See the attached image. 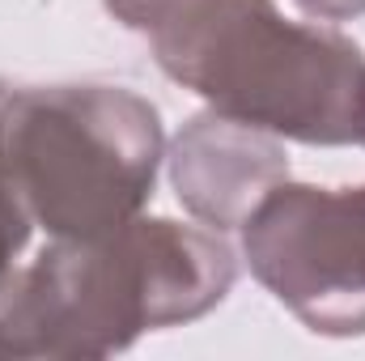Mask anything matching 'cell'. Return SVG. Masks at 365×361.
Returning a JSON list of instances; mask_svg holds the SVG:
<instances>
[{"label": "cell", "mask_w": 365, "mask_h": 361, "mask_svg": "<svg viewBox=\"0 0 365 361\" xmlns=\"http://www.w3.org/2000/svg\"><path fill=\"white\" fill-rule=\"evenodd\" d=\"M170 183L179 204L208 230H242L255 204L289 179V158L280 136L204 111L170 145Z\"/></svg>", "instance_id": "5"}, {"label": "cell", "mask_w": 365, "mask_h": 361, "mask_svg": "<svg viewBox=\"0 0 365 361\" xmlns=\"http://www.w3.org/2000/svg\"><path fill=\"white\" fill-rule=\"evenodd\" d=\"M0 102H4V86H0Z\"/></svg>", "instance_id": "10"}, {"label": "cell", "mask_w": 365, "mask_h": 361, "mask_svg": "<svg viewBox=\"0 0 365 361\" xmlns=\"http://www.w3.org/2000/svg\"><path fill=\"white\" fill-rule=\"evenodd\" d=\"M357 145H365V115H361V136H357Z\"/></svg>", "instance_id": "9"}, {"label": "cell", "mask_w": 365, "mask_h": 361, "mask_svg": "<svg viewBox=\"0 0 365 361\" xmlns=\"http://www.w3.org/2000/svg\"><path fill=\"white\" fill-rule=\"evenodd\" d=\"M170 81L212 111L302 145H357L365 56L327 26L284 21L272 0H182L149 34Z\"/></svg>", "instance_id": "2"}, {"label": "cell", "mask_w": 365, "mask_h": 361, "mask_svg": "<svg viewBox=\"0 0 365 361\" xmlns=\"http://www.w3.org/2000/svg\"><path fill=\"white\" fill-rule=\"evenodd\" d=\"M162 158V115L132 90L34 86L0 102V171L51 238L86 243L140 217Z\"/></svg>", "instance_id": "3"}, {"label": "cell", "mask_w": 365, "mask_h": 361, "mask_svg": "<svg viewBox=\"0 0 365 361\" xmlns=\"http://www.w3.org/2000/svg\"><path fill=\"white\" fill-rule=\"evenodd\" d=\"M106 13L115 21H123L128 30H140V34H153L182 0H102Z\"/></svg>", "instance_id": "7"}, {"label": "cell", "mask_w": 365, "mask_h": 361, "mask_svg": "<svg viewBox=\"0 0 365 361\" xmlns=\"http://www.w3.org/2000/svg\"><path fill=\"white\" fill-rule=\"evenodd\" d=\"M293 4L319 21H353L365 13V0H293Z\"/></svg>", "instance_id": "8"}, {"label": "cell", "mask_w": 365, "mask_h": 361, "mask_svg": "<svg viewBox=\"0 0 365 361\" xmlns=\"http://www.w3.org/2000/svg\"><path fill=\"white\" fill-rule=\"evenodd\" d=\"M30 230H34V217L26 213L21 195L13 191V183L4 179V171H0V280L13 272L17 255L26 251Z\"/></svg>", "instance_id": "6"}, {"label": "cell", "mask_w": 365, "mask_h": 361, "mask_svg": "<svg viewBox=\"0 0 365 361\" xmlns=\"http://www.w3.org/2000/svg\"><path fill=\"white\" fill-rule=\"evenodd\" d=\"M234 251L217 230L132 217L115 234L56 238L0 280V357H110L145 332L204 319L234 289Z\"/></svg>", "instance_id": "1"}, {"label": "cell", "mask_w": 365, "mask_h": 361, "mask_svg": "<svg viewBox=\"0 0 365 361\" xmlns=\"http://www.w3.org/2000/svg\"><path fill=\"white\" fill-rule=\"evenodd\" d=\"M255 280L319 336H365V183H276L242 221Z\"/></svg>", "instance_id": "4"}]
</instances>
